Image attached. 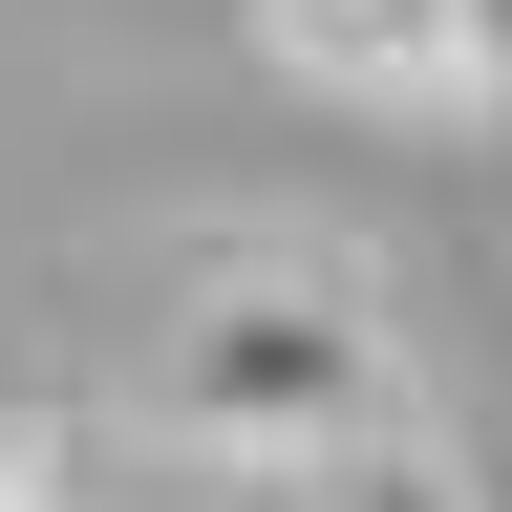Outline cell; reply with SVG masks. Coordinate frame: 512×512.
I'll return each instance as SVG.
<instances>
[{"instance_id":"obj_2","label":"cell","mask_w":512,"mask_h":512,"mask_svg":"<svg viewBox=\"0 0 512 512\" xmlns=\"http://www.w3.org/2000/svg\"><path fill=\"white\" fill-rule=\"evenodd\" d=\"M0 512H107V491H86V470H64V448H43V427H0Z\"/></svg>"},{"instance_id":"obj_3","label":"cell","mask_w":512,"mask_h":512,"mask_svg":"<svg viewBox=\"0 0 512 512\" xmlns=\"http://www.w3.org/2000/svg\"><path fill=\"white\" fill-rule=\"evenodd\" d=\"M320 512H448V470H427V448H363V470L320 491Z\"/></svg>"},{"instance_id":"obj_1","label":"cell","mask_w":512,"mask_h":512,"mask_svg":"<svg viewBox=\"0 0 512 512\" xmlns=\"http://www.w3.org/2000/svg\"><path fill=\"white\" fill-rule=\"evenodd\" d=\"M150 406L214 448V470H299V491H342L363 448H406V342H384V299L342 278V256L235 235V256H192L171 320H150Z\"/></svg>"}]
</instances>
